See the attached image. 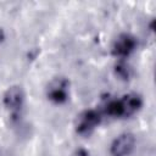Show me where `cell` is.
<instances>
[{"label": "cell", "mask_w": 156, "mask_h": 156, "mask_svg": "<svg viewBox=\"0 0 156 156\" xmlns=\"http://www.w3.org/2000/svg\"><path fill=\"white\" fill-rule=\"evenodd\" d=\"M135 48V40L130 35L123 34L121 35L113 45V54L118 57H126L128 56Z\"/></svg>", "instance_id": "cell-6"}, {"label": "cell", "mask_w": 156, "mask_h": 156, "mask_svg": "<svg viewBox=\"0 0 156 156\" xmlns=\"http://www.w3.org/2000/svg\"><path fill=\"white\" fill-rule=\"evenodd\" d=\"M1 37H2V35H1V30H0V40H1Z\"/></svg>", "instance_id": "cell-8"}, {"label": "cell", "mask_w": 156, "mask_h": 156, "mask_svg": "<svg viewBox=\"0 0 156 156\" xmlns=\"http://www.w3.org/2000/svg\"><path fill=\"white\" fill-rule=\"evenodd\" d=\"M101 118L102 116L99 110H87L82 112L77 118V123H76L77 132L82 135L90 134L94 130V128L99 126Z\"/></svg>", "instance_id": "cell-2"}, {"label": "cell", "mask_w": 156, "mask_h": 156, "mask_svg": "<svg viewBox=\"0 0 156 156\" xmlns=\"http://www.w3.org/2000/svg\"><path fill=\"white\" fill-rule=\"evenodd\" d=\"M67 88H68V84L65 79H62V78L54 79L48 88L49 99L55 102L65 101L67 99Z\"/></svg>", "instance_id": "cell-5"}, {"label": "cell", "mask_w": 156, "mask_h": 156, "mask_svg": "<svg viewBox=\"0 0 156 156\" xmlns=\"http://www.w3.org/2000/svg\"><path fill=\"white\" fill-rule=\"evenodd\" d=\"M135 146V138L130 133L118 135L111 144L110 152L112 156H128Z\"/></svg>", "instance_id": "cell-4"}, {"label": "cell", "mask_w": 156, "mask_h": 156, "mask_svg": "<svg viewBox=\"0 0 156 156\" xmlns=\"http://www.w3.org/2000/svg\"><path fill=\"white\" fill-rule=\"evenodd\" d=\"M23 102H24V95H23V90L20 87L9 88L4 95L5 107L13 118L18 117V115L23 107Z\"/></svg>", "instance_id": "cell-3"}, {"label": "cell", "mask_w": 156, "mask_h": 156, "mask_svg": "<svg viewBox=\"0 0 156 156\" xmlns=\"http://www.w3.org/2000/svg\"><path fill=\"white\" fill-rule=\"evenodd\" d=\"M141 98L136 94H128L119 99H111L106 101L102 108H99L101 116L115 118H124L134 115L141 107Z\"/></svg>", "instance_id": "cell-1"}, {"label": "cell", "mask_w": 156, "mask_h": 156, "mask_svg": "<svg viewBox=\"0 0 156 156\" xmlns=\"http://www.w3.org/2000/svg\"><path fill=\"white\" fill-rule=\"evenodd\" d=\"M71 156H89V154L85 151V150H83V149H79V150H76Z\"/></svg>", "instance_id": "cell-7"}]
</instances>
